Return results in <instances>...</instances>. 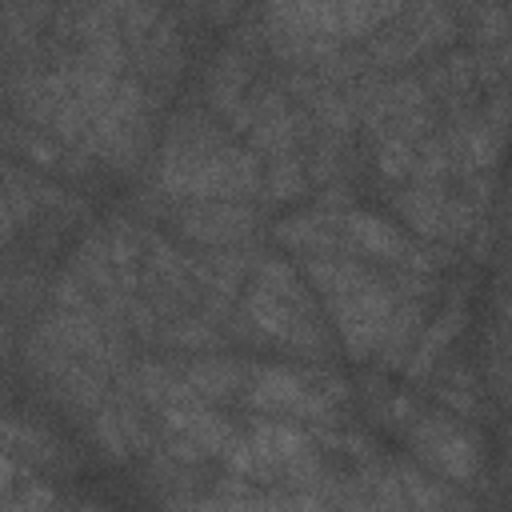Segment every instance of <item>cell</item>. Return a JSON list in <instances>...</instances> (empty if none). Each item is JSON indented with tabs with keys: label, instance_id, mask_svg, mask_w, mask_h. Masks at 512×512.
Masks as SVG:
<instances>
[{
	"label": "cell",
	"instance_id": "cell-19",
	"mask_svg": "<svg viewBox=\"0 0 512 512\" xmlns=\"http://www.w3.org/2000/svg\"><path fill=\"white\" fill-rule=\"evenodd\" d=\"M0 512H64V504L52 484L28 476V480L12 484V492L0 500Z\"/></svg>",
	"mask_w": 512,
	"mask_h": 512
},
{
	"label": "cell",
	"instance_id": "cell-12",
	"mask_svg": "<svg viewBox=\"0 0 512 512\" xmlns=\"http://www.w3.org/2000/svg\"><path fill=\"white\" fill-rule=\"evenodd\" d=\"M272 240L288 252H296L300 260L312 256H332V252H348L344 244V212H324V208H300L284 220L272 224Z\"/></svg>",
	"mask_w": 512,
	"mask_h": 512
},
{
	"label": "cell",
	"instance_id": "cell-4",
	"mask_svg": "<svg viewBox=\"0 0 512 512\" xmlns=\"http://www.w3.org/2000/svg\"><path fill=\"white\" fill-rule=\"evenodd\" d=\"M404 440L412 456L440 480L456 488H472L484 472V448L468 432V424L444 408H420L412 424L404 428Z\"/></svg>",
	"mask_w": 512,
	"mask_h": 512
},
{
	"label": "cell",
	"instance_id": "cell-10",
	"mask_svg": "<svg viewBox=\"0 0 512 512\" xmlns=\"http://www.w3.org/2000/svg\"><path fill=\"white\" fill-rule=\"evenodd\" d=\"M0 188H4L8 204H12V212H16V224L36 220L40 212H60V216H68V212H80V208H84V204H80L72 192H64L56 180H48L44 172H36V168H28V164H20V160H8V156H0Z\"/></svg>",
	"mask_w": 512,
	"mask_h": 512
},
{
	"label": "cell",
	"instance_id": "cell-6",
	"mask_svg": "<svg viewBox=\"0 0 512 512\" xmlns=\"http://www.w3.org/2000/svg\"><path fill=\"white\" fill-rule=\"evenodd\" d=\"M396 212L404 216V224H412L416 240L440 244V248H460L476 236L480 220V204L464 192H452L448 184H404L392 196Z\"/></svg>",
	"mask_w": 512,
	"mask_h": 512
},
{
	"label": "cell",
	"instance_id": "cell-16",
	"mask_svg": "<svg viewBox=\"0 0 512 512\" xmlns=\"http://www.w3.org/2000/svg\"><path fill=\"white\" fill-rule=\"evenodd\" d=\"M460 328H464V304L460 300H452V304H444L428 324H424V332H420V340L412 344V352H408V360H404V380L408 384H416V380H428L432 372H436V364L444 360V352H448V344L460 336Z\"/></svg>",
	"mask_w": 512,
	"mask_h": 512
},
{
	"label": "cell",
	"instance_id": "cell-22",
	"mask_svg": "<svg viewBox=\"0 0 512 512\" xmlns=\"http://www.w3.org/2000/svg\"><path fill=\"white\" fill-rule=\"evenodd\" d=\"M16 480H20V464H16L12 456H4V452H0V500L12 492V484H16Z\"/></svg>",
	"mask_w": 512,
	"mask_h": 512
},
{
	"label": "cell",
	"instance_id": "cell-18",
	"mask_svg": "<svg viewBox=\"0 0 512 512\" xmlns=\"http://www.w3.org/2000/svg\"><path fill=\"white\" fill-rule=\"evenodd\" d=\"M144 488L160 500H172V496H192L196 492V468L188 464H176L172 456H164L160 448L144 456Z\"/></svg>",
	"mask_w": 512,
	"mask_h": 512
},
{
	"label": "cell",
	"instance_id": "cell-2",
	"mask_svg": "<svg viewBox=\"0 0 512 512\" xmlns=\"http://www.w3.org/2000/svg\"><path fill=\"white\" fill-rule=\"evenodd\" d=\"M152 112H156V96L132 72H124L116 80L112 100L92 120L80 152L92 156L96 164H108L112 172H136L152 148Z\"/></svg>",
	"mask_w": 512,
	"mask_h": 512
},
{
	"label": "cell",
	"instance_id": "cell-1",
	"mask_svg": "<svg viewBox=\"0 0 512 512\" xmlns=\"http://www.w3.org/2000/svg\"><path fill=\"white\" fill-rule=\"evenodd\" d=\"M264 160L244 148L212 112L180 108L160 140L152 192L168 204L260 200Z\"/></svg>",
	"mask_w": 512,
	"mask_h": 512
},
{
	"label": "cell",
	"instance_id": "cell-24",
	"mask_svg": "<svg viewBox=\"0 0 512 512\" xmlns=\"http://www.w3.org/2000/svg\"><path fill=\"white\" fill-rule=\"evenodd\" d=\"M68 512H108L104 504H92V500H84V504H76V508H68Z\"/></svg>",
	"mask_w": 512,
	"mask_h": 512
},
{
	"label": "cell",
	"instance_id": "cell-8",
	"mask_svg": "<svg viewBox=\"0 0 512 512\" xmlns=\"http://www.w3.org/2000/svg\"><path fill=\"white\" fill-rule=\"evenodd\" d=\"M324 308L332 316V328H336L344 352L352 360H372L376 356V344L384 336V324H388V316L396 308V288H392L388 272H376L356 292H344V296L324 300Z\"/></svg>",
	"mask_w": 512,
	"mask_h": 512
},
{
	"label": "cell",
	"instance_id": "cell-7",
	"mask_svg": "<svg viewBox=\"0 0 512 512\" xmlns=\"http://www.w3.org/2000/svg\"><path fill=\"white\" fill-rule=\"evenodd\" d=\"M448 36H452V8H440V4L408 8L404 4L400 16H392L384 28H376L360 44V56L376 72H400L404 64L432 52L436 44H448Z\"/></svg>",
	"mask_w": 512,
	"mask_h": 512
},
{
	"label": "cell",
	"instance_id": "cell-15",
	"mask_svg": "<svg viewBox=\"0 0 512 512\" xmlns=\"http://www.w3.org/2000/svg\"><path fill=\"white\" fill-rule=\"evenodd\" d=\"M428 304H432V296H396V308H392V316L384 324V336L376 344V356H372L380 372L384 368H404L412 344L420 340V332L428 324Z\"/></svg>",
	"mask_w": 512,
	"mask_h": 512
},
{
	"label": "cell",
	"instance_id": "cell-11",
	"mask_svg": "<svg viewBox=\"0 0 512 512\" xmlns=\"http://www.w3.org/2000/svg\"><path fill=\"white\" fill-rule=\"evenodd\" d=\"M160 436H176L184 444H192L204 460H220L224 444L236 436L240 424H232L224 412H216V404L204 400H188V404H168L156 412Z\"/></svg>",
	"mask_w": 512,
	"mask_h": 512
},
{
	"label": "cell",
	"instance_id": "cell-9",
	"mask_svg": "<svg viewBox=\"0 0 512 512\" xmlns=\"http://www.w3.org/2000/svg\"><path fill=\"white\" fill-rule=\"evenodd\" d=\"M260 204L256 200H204V204H176L172 228L176 236L200 248H240L256 240Z\"/></svg>",
	"mask_w": 512,
	"mask_h": 512
},
{
	"label": "cell",
	"instance_id": "cell-17",
	"mask_svg": "<svg viewBox=\"0 0 512 512\" xmlns=\"http://www.w3.org/2000/svg\"><path fill=\"white\" fill-rule=\"evenodd\" d=\"M308 192V168L304 152H284L264 160V180H260V200L264 204H288Z\"/></svg>",
	"mask_w": 512,
	"mask_h": 512
},
{
	"label": "cell",
	"instance_id": "cell-14",
	"mask_svg": "<svg viewBox=\"0 0 512 512\" xmlns=\"http://www.w3.org/2000/svg\"><path fill=\"white\" fill-rule=\"evenodd\" d=\"M252 52L236 48V44H224L212 64H208V76H204V100H208V112L228 124V116L240 108V100L248 96L252 88Z\"/></svg>",
	"mask_w": 512,
	"mask_h": 512
},
{
	"label": "cell",
	"instance_id": "cell-21",
	"mask_svg": "<svg viewBox=\"0 0 512 512\" xmlns=\"http://www.w3.org/2000/svg\"><path fill=\"white\" fill-rule=\"evenodd\" d=\"M164 504V512H224L220 508V500L216 496H200V492H192V496H172V500H160Z\"/></svg>",
	"mask_w": 512,
	"mask_h": 512
},
{
	"label": "cell",
	"instance_id": "cell-5",
	"mask_svg": "<svg viewBox=\"0 0 512 512\" xmlns=\"http://www.w3.org/2000/svg\"><path fill=\"white\" fill-rule=\"evenodd\" d=\"M20 360H24V372L36 376V384L68 412H76L80 420H88L112 392V380L104 372H96L92 364L68 356L64 348H56L52 340H44L36 328L28 332L24 348H20Z\"/></svg>",
	"mask_w": 512,
	"mask_h": 512
},
{
	"label": "cell",
	"instance_id": "cell-23",
	"mask_svg": "<svg viewBox=\"0 0 512 512\" xmlns=\"http://www.w3.org/2000/svg\"><path fill=\"white\" fill-rule=\"evenodd\" d=\"M24 288V280H16L8 268H0V304H8V300H16V292Z\"/></svg>",
	"mask_w": 512,
	"mask_h": 512
},
{
	"label": "cell",
	"instance_id": "cell-13",
	"mask_svg": "<svg viewBox=\"0 0 512 512\" xmlns=\"http://www.w3.org/2000/svg\"><path fill=\"white\" fill-rule=\"evenodd\" d=\"M176 364H180V376L192 388V396H200L204 404L240 400L248 368H252V360L228 356V352H200V356H188V360H176Z\"/></svg>",
	"mask_w": 512,
	"mask_h": 512
},
{
	"label": "cell",
	"instance_id": "cell-20",
	"mask_svg": "<svg viewBox=\"0 0 512 512\" xmlns=\"http://www.w3.org/2000/svg\"><path fill=\"white\" fill-rule=\"evenodd\" d=\"M412 156H416V144L400 140V136H384L372 144V160H376V172L384 180H408L412 176Z\"/></svg>",
	"mask_w": 512,
	"mask_h": 512
},
{
	"label": "cell",
	"instance_id": "cell-3",
	"mask_svg": "<svg viewBox=\"0 0 512 512\" xmlns=\"http://www.w3.org/2000/svg\"><path fill=\"white\" fill-rule=\"evenodd\" d=\"M240 404L252 416H272V420H292L304 428H340V408L328 396L312 388V364H272V360H252Z\"/></svg>",
	"mask_w": 512,
	"mask_h": 512
}]
</instances>
